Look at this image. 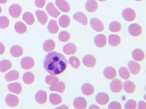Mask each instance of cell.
<instances>
[{"mask_svg":"<svg viewBox=\"0 0 146 109\" xmlns=\"http://www.w3.org/2000/svg\"><path fill=\"white\" fill-rule=\"evenodd\" d=\"M73 106L75 109H86L87 102L84 98L80 97H77L73 100Z\"/></svg>","mask_w":146,"mask_h":109,"instance_id":"11","label":"cell"},{"mask_svg":"<svg viewBox=\"0 0 146 109\" xmlns=\"http://www.w3.org/2000/svg\"><path fill=\"white\" fill-rule=\"evenodd\" d=\"M1 12H2V9H1V8L0 7V14L1 13Z\"/></svg>","mask_w":146,"mask_h":109,"instance_id":"53","label":"cell"},{"mask_svg":"<svg viewBox=\"0 0 146 109\" xmlns=\"http://www.w3.org/2000/svg\"><path fill=\"white\" fill-rule=\"evenodd\" d=\"M5 101L7 105L12 108H15L17 106L19 102V98L16 95L12 94H9L6 95Z\"/></svg>","mask_w":146,"mask_h":109,"instance_id":"9","label":"cell"},{"mask_svg":"<svg viewBox=\"0 0 146 109\" xmlns=\"http://www.w3.org/2000/svg\"><path fill=\"white\" fill-rule=\"evenodd\" d=\"M46 12L48 14L54 18H57L60 15V12L55 7L52 2L48 3L46 7Z\"/></svg>","mask_w":146,"mask_h":109,"instance_id":"13","label":"cell"},{"mask_svg":"<svg viewBox=\"0 0 146 109\" xmlns=\"http://www.w3.org/2000/svg\"><path fill=\"white\" fill-rule=\"evenodd\" d=\"M50 102L53 105H58L61 104L62 101V97L56 93H52L49 95Z\"/></svg>","mask_w":146,"mask_h":109,"instance_id":"35","label":"cell"},{"mask_svg":"<svg viewBox=\"0 0 146 109\" xmlns=\"http://www.w3.org/2000/svg\"><path fill=\"white\" fill-rule=\"evenodd\" d=\"M100 2H105V1H106L107 0H98Z\"/></svg>","mask_w":146,"mask_h":109,"instance_id":"52","label":"cell"},{"mask_svg":"<svg viewBox=\"0 0 146 109\" xmlns=\"http://www.w3.org/2000/svg\"><path fill=\"white\" fill-rule=\"evenodd\" d=\"M10 53L14 57L18 58L23 55V49L19 45H14L10 49Z\"/></svg>","mask_w":146,"mask_h":109,"instance_id":"27","label":"cell"},{"mask_svg":"<svg viewBox=\"0 0 146 109\" xmlns=\"http://www.w3.org/2000/svg\"><path fill=\"white\" fill-rule=\"evenodd\" d=\"M132 57L136 61H142L145 59V54L141 49H136L132 52Z\"/></svg>","mask_w":146,"mask_h":109,"instance_id":"17","label":"cell"},{"mask_svg":"<svg viewBox=\"0 0 146 109\" xmlns=\"http://www.w3.org/2000/svg\"><path fill=\"white\" fill-rule=\"evenodd\" d=\"M138 109H146V102L143 101H139L138 104Z\"/></svg>","mask_w":146,"mask_h":109,"instance_id":"47","label":"cell"},{"mask_svg":"<svg viewBox=\"0 0 146 109\" xmlns=\"http://www.w3.org/2000/svg\"><path fill=\"white\" fill-rule=\"evenodd\" d=\"M66 89V86L64 82L60 81L58 82L53 85H51L49 87V89L51 91H55L61 93L64 92Z\"/></svg>","mask_w":146,"mask_h":109,"instance_id":"18","label":"cell"},{"mask_svg":"<svg viewBox=\"0 0 146 109\" xmlns=\"http://www.w3.org/2000/svg\"><path fill=\"white\" fill-rule=\"evenodd\" d=\"M21 67L25 70H28L33 68L35 66V61L30 56L24 57L20 62Z\"/></svg>","mask_w":146,"mask_h":109,"instance_id":"3","label":"cell"},{"mask_svg":"<svg viewBox=\"0 0 146 109\" xmlns=\"http://www.w3.org/2000/svg\"><path fill=\"white\" fill-rule=\"evenodd\" d=\"M137 107V102L133 99L129 100L124 105V109H135Z\"/></svg>","mask_w":146,"mask_h":109,"instance_id":"44","label":"cell"},{"mask_svg":"<svg viewBox=\"0 0 146 109\" xmlns=\"http://www.w3.org/2000/svg\"><path fill=\"white\" fill-rule=\"evenodd\" d=\"M35 14L40 24L43 25H45L48 21V16L46 12L43 11L38 10L36 12Z\"/></svg>","mask_w":146,"mask_h":109,"instance_id":"30","label":"cell"},{"mask_svg":"<svg viewBox=\"0 0 146 109\" xmlns=\"http://www.w3.org/2000/svg\"><path fill=\"white\" fill-rule=\"evenodd\" d=\"M110 100L108 95L105 92H100L96 96V101L101 105H105Z\"/></svg>","mask_w":146,"mask_h":109,"instance_id":"14","label":"cell"},{"mask_svg":"<svg viewBox=\"0 0 146 109\" xmlns=\"http://www.w3.org/2000/svg\"><path fill=\"white\" fill-rule=\"evenodd\" d=\"M121 43V38L117 34H110L108 37V43L112 47H117Z\"/></svg>","mask_w":146,"mask_h":109,"instance_id":"26","label":"cell"},{"mask_svg":"<svg viewBox=\"0 0 146 109\" xmlns=\"http://www.w3.org/2000/svg\"><path fill=\"white\" fill-rule=\"evenodd\" d=\"M110 88L114 93H119L123 89V83L119 79H114L110 83Z\"/></svg>","mask_w":146,"mask_h":109,"instance_id":"8","label":"cell"},{"mask_svg":"<svg viewBox=\"0 0 146 109\" xmlns=\"http://www.w3.org/2000/svg\"><path fill=\"white\" fill-rule=\"evenodd\" d=\"M108 108L109 109H121V105L118 102H112L109 104Z\"/></svg>","mask_w":146,"mask_h":109,"instance_id":"45","label":"cell"},{"mask_svg":"<svg viewBox=\"0 0 146 109\" xmlns=\"http://www.w3.org/2000/svg\"><path fill=\"white\" fill-rule=\"evenodd\" d=\"M35 100L40 104H44L47 101V94L44 91H38L35 95Z\"/></svg>","mask_w":146,"mask_h":109,"instance_id":"15","label":"cell"},{"mask_svg":"<svg viewBox=\"0 0 146 109\" xmlns=\"http://www.w3.org/2000/svg\"><path fill=\"white\" fill-rule=\"evenodd\" d=\"M5 52V47L3 43L0 42V55L3 54Z\"/></svg>","mask_w":146,"mask_h":109,"instance_id":"48","label":"cell"},{"mask_svg":"<svg viewBox=\"0 0 146 109\" xmlns=\"http://www.w3.org/2000/svg\"><path fill=\"white\" fill-rule=\"evenodd\" d=\"M68 63L63 54L52 52L46 54L43 62V67L46 72L53 75H59L66 69Z\"/></svg>","mask_w":146,"mask_h":109,"instance_id":"1","label":"cell"},{"mask_svg":"<svg viewBox=\"0 0 146 109\" xmlns=\"http://www.w3.org/2000/svg\"><path fill=\"white\" fill-rule=\"evenodd\" d=\"M119 74L123 79L127 80L130 77V72L128 69L125 67H121L119 69Z\"/></svg>","mask_w":146,"mask_h":109,"instance_id":"39","label":"cell"},{"mask_svg":"<svg viewBox=\"0 0 146 109\" xmlns=\"http://www.w3.org/2000/svg\"><path fill=\"white\" fill-rule=\"evenodd\" d=\"M9 13L13 18H18L22 12V8L18 4H13L9 8Z\"/></svg>","mask_w":146,"mask_h":109,"instance_id":"5","label":"cell"},{"mask_svg":"<svg viewBox=\"0 0 146 109\" xmlns=\"http://www.w3.org/2000/svg\"><path fill=\"white\" fill-rule=\"evenodd\" d=\"M55 43L52 39H48L43 43V49L46 53H50L55 48Z\"/></svg>","mask_w":146,"mask_h":109,"instance_id":"29","label":"cell"},{"mask_svg":"<svg viewBox=\"0 0 146 109\" xmlns=\"http://www.w3.org/2000/svg\"><path fill=\"white\" fill-rule=\"evenodd\" d=\"M69 63L72 66L73 68L75 69H78L80 66V59L76 57L72 56L69 58Z\"/></svg>","mask_w":146,"mask_h":109,"instance_id":"40","label":"cell"},{"mask_svg":"<svg viewBox=\"0 0 146 109\" xmlns=\"http://www.w3.org/2000/svg\"><path fill=\"white\" fill-rule=\"evenodd\" d=\"M90 25L93 30L96 32H102L104 30V25L101 21L98 18H92L90 21Z\"/></svg>","mask_w":146,"mask_h":109,"instance_id":"4","label":"cell"},{"mask_svg":"<svg viewBox=\"0 0 146 109\" xmlns=\"http://www.w3.org/2000/svg\"><path fill=\"white\" fill-rule=\"evenodd\" d=\"M73 19L83 25H88V19L85 14L82 12H77L73 15Z\"/></svg>","mask_w":146,"mask_h":109,"instance_id":"23","label":"cell"},{"mask_svg":"<svg viewBox=\"0 0 146 109\" xmlns=\"http://www.w3.org/2000/svg\"><path fill=\"white\" fill-rule=\"evenodd\" d=\"M59 23L61 27L67 28L70 24V18L66 15H62L59 20Z\"/></svg>","mask_w":146,"mask_h":109,"instance_id":"36","label":"cell"},{"mask_svg":"<svg viewBox=\"0 0 146 109\" xmlns=\"http://www.w3.org/2000/svg\"><path fill=\"white\" fill-rule=\"evenodd\" d=\"M70 34L66 31H61L59 34V39L62 42H67L70 39Z\"/></svg>","mask_w":146,"mask_h":109,"instance_id":"41","label":"cell"},{"mask_svg":"<svg viewBox=\"0 0 146 109\" xmlns=\"http://www.w3.org/2000/svg\"><path fill=\"white\" fill-rule=\"evenodd\" d=\"M122 16L123 19L126 21H133L136 16L135 11L131 8H126L122 12Z\"/></svg>","mask_w":146,"mask_h":109,"instance_id":"2","label":"cell"},{"mask_svg":"<svg viewBox=\"0 0 146 109\" xmlns=\"http://www.w3.org/2000/svg\"><path fill=\"white\" fill-rule=\"evenodd\" d=\"M48 29L49 32L52 34H56L58 32L59 30V27L56 21L51 20L48 24Z\"/></svg>","mask_w":146,"mask_h":109,"instance_id":"31","label":"cell"},{"mask_svg":"<svg viewBox=\"0 0 146 109\" xmlns=\"http://www.w3.org/2000/svg\"><path fill=\"white\" fill-rule=\"evenodd\" d=\"M85 7L88 12L93 13L96 11L98 9V3L95 0H88Z\"/></svg>","mask_w":146,"mask_h":109,"instance_id":"21","label":"cell"},{"mask_svg":"<svg viewBox=\"0 0 146 109\" xmlns=\"http://www.w3.org/2000/svg\"><path fill=\"white\" fill-rule=\"evenodd\" d=\"M12 67V63L7 60H3L0 61V72L5 73Z\"/></svg>","mask_w":146,"mask_h":109,"instance_id":"32","label":"cell"},{"mask_svg":"<svg viewBox=\"0 0 146 109\" xmlns=\"http://www.w3.org/2000/svg\"><path fill=\"white\" fill-rule=\"evenodd\" d=\"M20 74L19 72L15 70H13L7 74L5 76V79L7 82H11L17 80L19 77Z\"/></svg>","mask_w":146,"mask_h":109,"instance_id":"25","label":"cell"},{"mask_svg":"<svg viewBox=\"0 0 146 109\" xmlns=\"http://www.w3.org/2000/svg\"><path fill=\"white\" fill-rule=\"evenodd\" d=\"M55 3L58 8L63 12L68 13L70 11V7L65 0H56Z\"/></svg>","mask_w":146,"mask_h":109,"instance_id":"19","label":"cell"},{"mask_svg":"<svg viewBox=\"0 0 146 109\" xmlns=\"http://www.w3.org/2000/svg\"><path fill=\"white\" fill-rule=\"evenodd\" d=\"M7 0H0V3L4 4L7 2Z\"/></svg>","mask_w":146,"mask_h":109,"instance_id":"51","label":"cell"},{"mask_svg":"<svg viewBox=\"0 0 146 109\" xmlns=\"http://www.w3.org/2000/svg\"><path fill=\"white\" fill-rule=\"evenodd\" d=\"M23 80L25 84L31 85L35 81V75L31 72H26L23 76Z\"/></svg>","mask_w":146,"mask_h":109,"instance_id":"33","label":"cell"},{"mask_svg":"<svg viewBox=\"0 0 146 109\" xmlns=\"http://www.w3.org/2000/svg\"><path fill=\"white\" fill-rule=\"evenodd\" d=\"M129 33L133 37H138L142 34V28L139 24H132L128 28Z\"/></svg>","mask_w":146,"mask_h":109,"instance_id":"6","label":"cell"},{"mask_svg":"<svg viewBox=\"0 0 146 109\" xmlns=\"http://www.w3.org/2000/svg\"><path fill=\"white\" fill-rule=\"evenodd\" d=\"M81 91L83 95L86 96H90L92 95L94 93V88L92 84L86 83H84L82 85L81 87Z\"/></svg>","mask_w":146,"mask_h":109,"instance_id":"24","label":"cell"},{"mask_svg":"<svg viewBox=\"0 0 146 109\" xmlns=\"http://www.w3.org/2000/svg\"><path fill=\"white\" fill-rule=\"evenodd\" d=\"M9 25V19L6 16H0V28L5 29Z\"/></svg>","mask_w":146,"mask_h":109,"instance_id":"42","label":"cell"},{"mask_svg":"<svg viewBox=\"0 0 146 109\" xmlns=\"http://www.w3.org/2000/svg\"><path fill=\"white\" fill-rule=\"evenodd\" d=\"M15 31L19 34H24L27 31V26L23 22L19 21L15 23L14 25Z\"/></svg>","mask_w":146,"mask_h":109,"instance_id":"34","label":"cell"},{"mask_svg":"<svg viewBox=\"0 0 146 109\" xmlns=\"http://www.w3.org/2000/svg\"><path fill=\"white\" fill-rule=\"evenodd\" d=\"M135 1H142V0H135Z\"/></svg>","mask_w":146,"mask_h":109,"instance_id":"54","label":"cell"},{"mask_svg":"<svg viewBox=\"0 0 146 109\" xmlns=\"http://www.w3.org/2000/svg\"><path fill=\"white\" fill-rule=\"evenodd\" d=\"M127 66L130 72L133 75H137L140 72L141 66L139 65V63L136 62L130 61L128 62Z\"/></svg>","mask_w":146,"mask_h":109,"instance_id":"16","label":"cell"},{"mask_svg":"<svg viewBox=\"0 0 146 109\" xmlns=\"http://www.w3.org/2000/svg\"><path fill=\"white\" fill-rule=\"evenodd\" d=\"M56 109H69V108H68V106H67L66 105H61V106H60L59 107H58V108H56Z\"/></svg>","mask_w":146,"mask_h":109,"instance_id":"50","label":"cell"},{"mask_svg":"<svg viewBox=\"0 0 146 109\" xmlns=\"http://www.w3.org/2000/svg\"><path fill=\"white\" fill-rule=\"evenodd\" d=\"M89 109H100V108L98 106V105H95V104H93V105H90V107L89 108Z\"/></svg>","mask_w":146,"mask_h":109,"instance_id":"49","label":"cell"},{"mask_svg":"<svg viewBox=\"0 0 146 109\" xmlns=\"http://www.w3.org/2000/svg\"><path fill=\"white\" fill-rule=\"evenodd\" d=\"M123 88L127 93L132 94L136 90V86L133 81H126L124 83Z\"/></svg>","mask_w":146,"mask_h":109,"instance_id":"28","label":"cell"},{"mask_svg":"<svg viewBox=\"0 0 146 109\" xmlns=\"http://www.w3.org/2000/svg\"><path fill=\"white\" fill-rule=\"evenodd\" d=\"M77 47L72 43H67L63 47V51L67 55L74 54L77 52Z\"/></svg>","mask_w":146,"mask_h":109,"instance_id":"20","label":"cell"},{"mask_svg":"<svg viewBox=\"0 0 146 109\" xmlns=\"http://www.w3.org/2000/svg\"><path fill=\"white\" fill-rule=\"evenodd\" d=\"M8 89L9 91L17 95H19L22 91V86L18 82H13L8 85Z\"/></svg>","mask_w":146,"mask_h":109,"instance_id":"22","label":"cell"},{"mask_svg":"<svg viewBox=\"0 0 146 109\" xmlns=\"http://www.w3.org/2000/svg\"><path fill=\"white\" fill-rule=\"evenodd\" d=\"M94 44L98 48H104L106 45V37L102 34L96 35L94 38Z\"/></svg>","mask_w":146,"mask_h":109,"instance_id":"10","label":"cell"},{"mask_svg":"<svg viewBox=\"0 0 146 109\" xmlns=\"http://www.w3.org/2000/svg\"><path fill=\"white\" fill-rule=\"evenodd\" d=\"M83 63L86 67L93 68L96 65V60L92 54H86L83 57Z\"/></svg>","mask_w":146,"mask_h":109,"instance_id":"7","label":"cell"},{"mask_svg":"<svg viewBox=\"0 0 146 109\" xmlns=\"http://www.w3.org/2000/svg\"><path fill=\"white\" fill-rule=\"evenodd\" d=\"M45 81L46 84L48 85H52L54 83L59 82V79L58 77L52 76V75H47L45 78Z\"/></svg>","mask_w":146,"mask_h":109,"instance_id":"43","label":"cell"},{"mask_svg":"<svg viewBox=\"0 0 146 109\" xmlns=\"http://www.w3.org/2000/svg\"><path fill=\"white\" fill-rule=\"evenodd\" d=\"M46 0H35V3L36 7H38L40 8H43L46 5Z\"/></svg>","mask_w":146,"mask_h":109,"instance_id":"46","label":"cell"},{"mask_svg":"<svg viewBox=\"0 0 146 109\" xmlns=\"http://www.w3.org/2000/svg\"><path fill=\"white\" fill-rule=\"evenodd\" d=\"M23 19L28 25H32L35 22V18L33 14L30 12H25L23 14Z\"/></svg>","mask_w":146,"mask_h":109,"instance_id":"37","label":"cell"},{"mask_svg":"<svg viewBox=\"0 0 146 109\" xmlns=\"http://www.w3.org/2000/svg\"><path fill=\"white\" fill-rule=\"evenodd\" d=\"M121 25L117 21H113L109 25V30L112 32H118L121 30Z\"/></svg>","mask_w":146,"mask_h":109,"instance_id":"38","label":"cell"},{"mask_svg":"<svg viewBox=\"0 0 146 109\" xmlns=\"http://www.w3.org/2000/svg\"><path fill=\"white\" fill-rule=\"evenodd\" d=\"M104 75L108 80H112L117 76L116 69L112 67H107L104 70Z\"/></svg>","mask_w":146,"mask_h":109,"instance_id":"12","label":"cell"}]
</instances>
